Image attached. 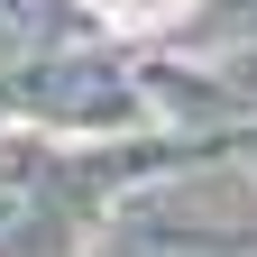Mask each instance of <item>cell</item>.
Returning a JSON list of instances; mask_svg holds the SVG:
<instances>
[{"instance_id": "cell-1", "label": "cell", "mask_w": 257, "mask_h": 257, "mask_svg": "<svg viewBox=\"0 0 257 257\" xmlns=\"http://www.w3.org/2000/svg\"><path fill=\"white\" fill-rule=\"evenodd\" d=\"M92 10H110V19H166V10H184V0H92Z\"/></svg>"}]
</instances>
